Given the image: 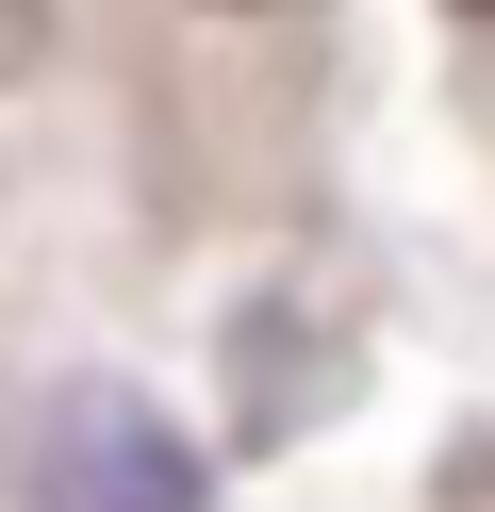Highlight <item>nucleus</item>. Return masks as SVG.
I'll return each mask as SVG.
<instances>
[{
    "label": "nucleus",
    "mask_w": 495,
    "mask_h": 512,
    "mask_svg": "<svg viewBox=\"0 0 495 512\" xmlns=\"http://www.w3.org/2000/svg\"><path fill=\"white\" fill-rule=\"evenodd\" d=\"M17 512H198V463L149 397L116 380H50L17 413Z\"/></svg>",
    "instance_id": "1"
},
{
    "label": "nucleus",
    "mask_w": 495,
    "mask_h": 512,
    "mask_svg": "<svg viewBox=\"0 0 495 512\" xmlns=\"http://www.w3.org/2000/svg\"><path fill=\"white\" fill-rule=\"evenodd\" d=\"M33 34H50V0H0V67H33Z\"/></svg>",
    "instance_id": "2"
},
{
    "label": "nucleus",
    "mask_w": 495,
    "mask_h": 512,
    "mask_svg": "<svg viewBox=\"0 0 495 512\" xmlns=\"http://www.w3.org/2000/svg\"><path fill=\"white\" fill-rule=\"evenodd\" d=\"M215 17H248V0H215Z\"/></svg>",
    "instance_id": "3"
}]
</instances>
